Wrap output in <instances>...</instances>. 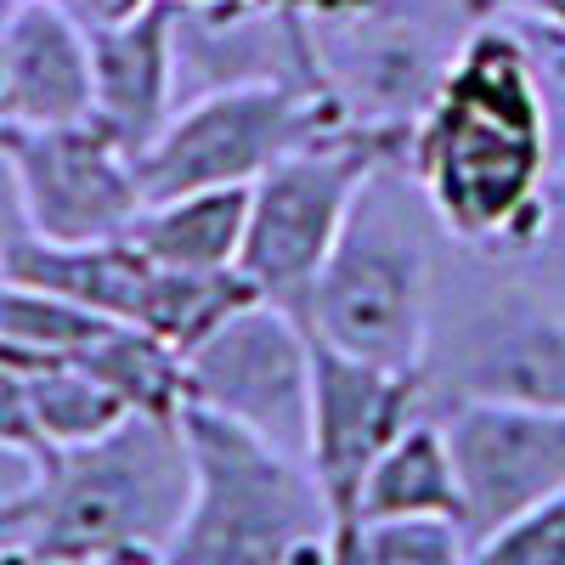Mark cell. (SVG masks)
Wrapping results in <instances>:
<instances>
[{"mask_svg":"<svg viewBox=\"0 0 565 565\" xmlns=\"http://www.w3.org/2000/svg\"><path fill=\"white\" fill-rule=\"evenodd\" d=\"M407 164L452 244L509 255L532 232L548 204L543 90L503 12L463 40L407 136Z\"/></svg>","mask_w":565,"mask_h":565,"instance_id":"6da1fadb","label":"cell"},{"mask_svg":"<svg viewBox=\"0 0 565 565\" xmlns=\"http://www.w3.org/2000/svg\"><path fill=\"white\" fill-rule=\"evenodd\" d=\"M441 244L447 232L407 164V148H385L362 175L340 238L306 295V334L345 356L413 373Z\"/></svg>","mask_w":565,"mask_h":565,"instance_id":"7a4b0ae2","label":"cell"},{"mask_svg":"<svg viewBox=\"0 0 565 565\" xmlns=\"http://www.w3.org/2000/svg\"><path fill=\"white\" fill-rule=\"evenodd\" d=\"M424 407H565V317L492 249L441 244L418 345Z\"/></svg>","mask_w":565,"mask_h":565,"instance_id":"3957f363","label":"cell"},{"mask_svg":"<svg viewBox=\"0 0 565 565\" xmlns=\"http://www.w3.org/2000/svg\"><path fill=\"white\" fill-rule=\"evenodd\" d=\"M193 498L181 407L130 413L108 436L40 458V481L18 503L12 548L29 554H159Z\"/></svg>","mask_w":565,"mask_h":565,"instance_id":"277c9868","label":"cell"},{"mask_svg":"<svg viewBox=\"0 0 565 565\" xmlns=\"http://www.w3.org/2000/svg\"><path fill=\"white\" fill-rule=\"evenodd\" d=\"M193 498L159 565H334L340 514L306 458H289L204 407H181Z\"/></svg>","mask_w":565,"mask_h":565,"instance_id":"5b68a950","label":"cell"},{"mask_svg":"<svg viewBox=\"0 0 565 565\" xmlns=\"http://www.w3.org/2000/svg\"><path fill=\"white\" fill-rule=\"evenodd\" d=\"M317 97L340 130L373 141H407L424 108L476 34L487 7L476 0H289Z\"/></svg>","mask_w":565,"mask_h":565,"instance_id":"8992f818","label":"cell"},{"mask_svg":"<svg viewBox=\"0 0 565 565\" xmlns=\"http://www.w3.org/2000/svg\"><path fill=\"white\" fill-rule=\"evenodd\" d=\"M385 148L407 141H373L356 130H322L306 148L282 153L266 175L249 181V210H244V249L238 277L249 282L255 300H271L282 311H306L311 282L334 249L345 210L356 199L362 175L373 170Z\"/></svg>","mask_w":565,"mask_h":565,"instance_id":"52a82bcc","label":"cell"},{"mask_svg":"<svg viewBox=\"0 0 565 565\" xmlns=\"http://www.w3.org/2000/svg\"><path fill=\"white\" fill-rule=\"evenodd\" d=\"M340 130L328 103L300 85H244L215 90L170 108L159 136L136 153L141 204L204 193V186H249L282 153L306 148L311 136Z\"/></svg>","mask_w":565,"mask_h":565,"instance_id":"ba28073f","label":"cell"},{"mask_svg":"<svg viewBox=\"0 0 565 565\" xmlns=\"http://www.w3.org/2000/svg\"><path fill=\"white\" fill-rule=\"evenodd\" d=\"M181 407H204L255 441L306 458L311 430V334L295 311L244 300L181 356Z\"/></svg>","mask_w":565,"mask_h":565,"instance_id":"9c48e42d","label":"cell"},{"mask_svg":"<svg viewBox=\"0 0 565 565\" xmlns=\"http://www.w3.org/2000/svg\"><path fill=\"white\" fill-rule=\"evenodd\" d=\"M436 424L458 476V521L469 543L565 492V407L452 402Z\"/></svg>","mask_w":565,"mask_h":565,"instance_id":"30bf717a","label":"cell"},{"mask_svg":"<svg viewBox=\"0 0 565 565\" xmlns=\"http://www.w3.org/2000/svg\"><path fill=\"white\" fill-rule=\"evenodd\" d=\"M12 148L29 226L45 244H108L141 215L136 153L97 119L52 130H0Z\"/></svg>","mask_w":565,"mask_h":565,"instance_id":"8fae6325","label":"cell"},{"mask_svg":"<svg viewBox=\"0 0 565 565\" xmlns=\"http://www.w3.org/2000/svg\"><path fill=\"white\" fill-rule=\"evenodd\" d=\"M424 407L418 373L380 367L345 356L334 345L311 340V430H306V463L334 503L340 526L351 521V503L367 481L373 458H380Z\"/></svg>","mask_w":565,"mask_h":565,"instance_id":"7c38bea8","label":"cell"},{"mask_svg":"<svg viewBox=\"0 0 565 565\" xmlns=\"http://www.w3.org/2000/svg\"><path fill=\"white\" fill-rule=\"evenodd\" d=\"M170 79H175V108L193 97H215V90H244V85L317 90L311 52L289 0H244V7H215V12L175 7Z\"/></svg>","mask_w":565,"mask_h":565,"instance_id":"4fadbf2b","label":"cell"},{"mask_svg":"<svg viewBox=\"0 0 565 565\" xmlns=\"http://www.w3.org/2000/svg\"><path fill=\"white\" fill-rule=\"evenodd\" d=\"M90 119V45L57 0L0 12V130H52Z\"/></svg>","mask_w":565,"mask_h":565,"instance_id":"5bb4252c","label":"cell"},{"mask_svg":"<svg viewBox=\"0 0 565 565\" xmlns=\"http://www.w3.org/2000/svg\"><path fill=\"white\" fill-rule=\"evenodd\" d=\"M170 18H175V0H153L130 23L85 34V45H90V119L108 136H119L130 153L148 148L175 108Z\"/></svg>","mask_w":565,"mask_h":565,"instance_id":"9a60e30c","label":"cell"},{"mask_svg":"<svg viewBox=\"0 0 565 565\" xmlns=\"http://www.w3.org/2000/svg\"><path fill=\"white\" fill-rule=\"evenodd\" d=\"M244 210H249V186L175 193V199L141 204L125 238L153 266H170V271H238Z\"/></svg>","mask_w":565,"mask_h":565,"instance_id":"2e32d148","label":"cell"},{"mask_svg":"<svg viewBox=\"0 0 565 565\" xmlns=\"http://www.w3.org/2000/svg\"><path fill=\"white\" fill-rule=\"evenodd\" d=\"M407 514L458 521V476H452V452H447L436 413H418L407 430L373 458L367 481L351 503V521H407Z\"/></svg>","mask_w":565,"mask_h":565,"instance_id":"e0dca14e","label":"cell"},{"mask_svg":"<svg viewBox=\"0 0 565 565\" xmlns=\"http://www.w3.org/2000/svg\"><path fill=\"white\" fill-rule=\"evenodd\" d=\"M29 362V407H34V430L45 452H63L79 441L108 436L130 407L74 356H23Z\"/></svg>","mask_w":565,"mask_h":565,"instance_id":"ac0fdd59","label":"cell"},{"mask_svg":"<svg viewBox=\"0 0 565 565\" xmlns=\"http://www.w3.org/2000/svg\"><path fill=\"white\" fill-rule=\"evenodd\" d=\"M74 362H85L130 413H175L181 407V356L136 322H108Z\"/></svg>","mask_w":565,"mask_h":565,"instance_id":"d6986e66","label":"cell"},{"mask_svg":"<svg viewBox=\"0 0 565 565\" xmlns=\"http://www.w3.org/2000/svg\"><path fill=\"white\" fill-rule=\"evenodd\" d=\"M114 317H97L52 289L0 277V351L12 356H79Z\"/></svg>","mask_w":565,"mask_h":565,"instance_id":"ffe728a7","label":"cell"},{"mask_svg":"<svg viewBox=\"0 0 565 565\" xmlns=\"http://www.w3.org/2000/svg\"><path fill=\"white\" fill-rule=\"evenodd\" d=\"M469 532L441 514L407 521H345L334 543V565H469Z\"/></svg>","mask_w":565,"mask_h":565,"instance_id":"44dd1931","label":"cell"},{"mask_svg":"<svg viewBox=\"0 0 565 565\" xmlns=\"http://www.w3.org/2000/svg\"><path fill=\"white\" fill-rule=\"evenodd\" d=\"M469 565H565V492L476 537Z\"/></svg>","mask_w":565,"mask_h":565,"instance_id":"7402d4cb","label":"cell"},{"mask_svg":"<svg viewBox=\"0 0 565 565\" xmlns=\"http://www.w3.org/2000/svg\"><path fill=\"white\" fill-rule=\"evenodd\" d=\"M532 289L565 317V199H548L532 221V232L503 255Z\"/></svg>","mask_w":565,"mask_h":565,"instance_id":"603a6c76","label":"cell"},{"mask_svg":"<svg viewBox=\"0 0 565 565\" xmlns=\"http://www.w3.org/2000/svg\"><path fill=\"white\" fill-rule=\"evenodd\" d=\"M0 447L45 458L40 430H34V407H29V362L12 351H0Z\"/></svg>","mask_w":565,"mask_h":565,"instance_id":"cb8c5ba5","label":"cell"},{"mask_svg":"<svg viewBox=\"0 0 565 565\" xmlns=\"http://www.w3.org/2000/svg\"><path fill=\"white\" fill-rule=\"evenodd\" d=\"M509 34L521 40V52L537 74L543 90H565V29L548 23V18H532V12H503Z\"/></svg>","mask_w":565,"mask_h":565,"instance_id":"d4e9b609","label":"cell"},{"mask_svg":"<svg viewBox=\"0 0 565 565\" xmlns=\"http://www.w3.org/2000/svg\"><path fill=\"white\" fill-rule=\"evenodd\" d=\"M34 238L29 226V204H23V181H18V164H12V148L7 136H0V271H7V260Z\"/></svg>","mask_w":565,"mask_h":565,"instance_id":"484cf974","label":"cell"},{"mask_svg":"<svg viewBox=\"0 0 565 565\" xmlns=\"http://www.w3.org/2000/svg\"><path fill=\"white\" fill-rule=\"evenodd\" d=\"M543 141H548V199H565V90H543Z\"/></svg>","mask_w":565,"mask_h":565,"instance_id":"4316f807","label":"cell"},{"mask_svg":"<svg viewBox=\"0 0 565 565\" xmlns=\"http://www.w3.org/2000/svg\"><path fill=\"white\" fill-rule=\"evenodd\" d=\"M57 7L85 29V34H97V29H114V23H130L136 12H148L153 0H57Z\"/></svg>","mask_w":565,"mask_h":565,"instance_id":"83f0119b","label":"cell"},{"mask_svg":"<svg viewBox=\"0 0 565 565\" xmlns=\"http://www.w3.org/2000/svg\"><path fill=\"white\" fill-rule=\"evenodd\" d=\"M40 481V458L34 452H18V447H0V514L18 509Z\"/></svg>","mask_w":565,"mask_h":565,"instance_id":"f1b7e54d","label":"cell"},{"mask_svg":"<svg viewBox=\"0 0 565 565\" xmlns=\"http://www.w3.org/2000/svg\"><path fill=\"white\" fill-rule=\"evenodd\" d=\"M0 565H159V554H29V548H0Z\"/></svg>","mask_w":565,"mask_h":565,"instance_id":"f546056e","label":"cell"},{"mask_svg":"<svg viewBox=\"0 0 565 565\" xmlns=\"http://www.w3.org/2000/svg\"><path fill=\"white\" fill-rule=\"evenodd\" d=\"M514 12H532V18H548L565 29V0H526V7H514Z\"/></svg>","mask_w":565,"mask_h":565,"instance_id":"4dcf8cb0","label":"cell"},{"mask_svg":"<svg viewBox=\"0 0 565 565\" xmlns=\"http://www.w3.org/2000/svg\"><path fill=\"white\" fill-rule=\"evenodd\" d=\"M175 7H193V12H215V7H244V0H175Z\"/></svg>","mask_w":565,"mask_h":565,"instance_id":"1f68e13d","label":"cell"},{"mask_svg":"<svg viewBox=\"0 0 565 565\" xmlns=\"http://www.w3.org/2000/svg\"><path fill=\"white\" fill-rule=\"evenodd\" d=\"M476 7H487V12H514V7H526V0H476Z\"/></svg>","mask_w":565,"mask_h":565,"instance_id":"d6a6232c","label":"cell"}]
</instances>
